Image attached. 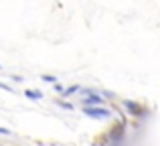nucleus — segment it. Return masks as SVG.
<instances>
[{"label":"nucleus","instance_id":"1","mask_svg":"<svg viewBox=\"0 0 160 146\" xmlns=\"http://www.w3.org/2000/svg\"><path fill=\"white\" fill-rule=\"evenodd\" d=\"M83 114L87 118H93V120H108L112 116V112L102 108V106H83Z\"/></svg>","mask_w":160,"mask_h":146},{"label":"nucleus","instance_id":"2","mask_svg":"<svg viewBox=\"0 0 160 146\" xmlns=\"http://www.w3.org/2000/svg\"><path fill=\"white\" fill-rule=\"evenodd\" d=\"M102 95V91H98V93H91L87 95V98L81 99V106H102L103 103V98H99Z\"/></svg>","mask_w":160,"mask_h":146},{"label":"nucleus","instance_id":"3","mask_svg":"<svg viewBox=\"0 0 160 146\" xmlns=\"http://www.w3.org/2000/svg\"><path fill=\"white\" fill-rule=\"evenodd\" d=\"M24 95H27L28 99H43V91H39V89H27L24 91Z\"/></svg>","mask_w":160,"mask_h":146},{"label":"nucleus","instance_id":"4","mask_svg":"<svg viewBox=\"0 0 160 146\" xmlns=\"http://www.w3.org/2000/svg\"><path fill=\"white\" fill-rule=\"evenodd\" d=\"M79 91H81V85H71L69 89H63V98H69V95L79 93Z\"/></svg>","mask_w":160,"mask_h":146},{"label":"nucleus","instance_id":"5","mask_svg":"<svg viewBox=\"0 0 160 146\" xmlns=\"http://www.w3.org/2000/svg\"><path fill=\"white\" fill-rule=\"evenodd\" d=\"M126 108H128V110H132V112H134V116H142V114H140V106H138V103H134V102H126Z\"/></svg>","mask_w":160,"mask_h":146},{"label":"nucleus","instance_id":"6","mask_svg":"<svg viewBox=\"0 0 160 146\" xmlns=\"http://www.w3.org/2000/svg\"><path fill=\"white\" fill-rule=\"evenodd\" d=\"M41 79H43L45 83H57V77H55V75H41Z\"/></svg>","mask_w":160,"mask_h":146},{"label":"nucleus","instance_id":"7","mask_svg":"<svg viewBox=\"0 0 160 146\" xmlns=\"http://www.w3.org/2000/svg\"><path fill=\"white\" fill-rule=\"evenodd\" d=\"M59 106H61V108H65V110H73V106H71V103L69 102H63V99H59Z\"/></svg>","mask_w":160,"mask_h":146},{"label":"nucleus","instance_id":"8","mask_svg":"<svg viewBox=\"0 0 160 146\" xmlns=\"http://www.w3.org/2000/svg\"><path fill=\"white\" fill-rule=\"evenodd\" d=\"M12 81H16V83H20V81H22V77H20V75H14V77H12Z\"/></svg>","mask_w":160,"mask_h":146},{"label":"nucleus","instance_id":"9","mask_svg":"<svg viewBox=\"0 0 160 146\" xmlns=\"http://www.w3.org/2000/svg\"><path fill=\"white\" fill-rule=\"evenodd\" d=\"M0 134H6V136H8V134H10V130H6V128H0Z\"/></svg>","mask_w":160,"mask_h":146},{"label":"nucleus","instance_id":"10","mask_svg":"<svg viewBox=\"0 0 160 146\" xmlns=\"http://www.w3.org/2000/svg\"><path fill=\"white\" fill-rule=\"evenodd\" d=\"M0 71H2V65H0Z\"/></svg>","mask_w":160,"mask_h":146}]
</instances>
